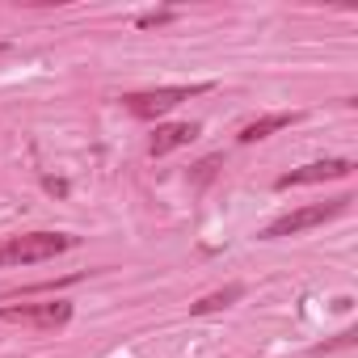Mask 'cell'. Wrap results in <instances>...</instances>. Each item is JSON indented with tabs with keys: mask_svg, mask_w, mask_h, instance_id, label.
<instances>
[{
	"mask_svg": "<svg viewBox=\"0 0 358 358\" xmlns=\"http://www.w3.org/2000/svg\"><path fill=\"white\" fill-rule=\"evenodd\" d=\"M173 17H177L173 9H160V13H143V17H139L135 26H139V30H152V26H169Z\"/></svg>",
	"mask_w": 358,
	"mask_h": 358,
	"instance_id": "10",
	"label": "cell"
},
{
	"mask_svg": "<svg viewBox=\"0 0 358 358\" xmlns=\"http://www.w3.org/2000/svg\"><path fill=\"white\" fill-rule=\"evenodd\" d=\"M350 203H354V194H337V199H329V203H308V207H299V211H287V215H278L274 224H266L262 241H282V236H299V232H308V228H316V224H324V220L341 215V211H345Z\"/></svg>",
	"mask_w": 358,
	"mask_h": 358,
	"instance_id": "3",
	"label": "cell"
},
{
	"mask_svg": "<svg viewBox=\"0 0 358 358\" xmlns=\"http://www.w3.org/2000/svg\"><path fill=\"white\" fill-rule=\"evenodd\" d=\"M211 89H215L211 80H203V85H164V89H148V93H127L122 106L135 118H164L169 110H177L182 101H190L199 93H211Z\"/></svg>",
	"mask_w": 358,
	"mask_h": 358,
	"instance_id": "2",
	"label": "cell"
},
{
	"mask_svg": "<svg viewBox=\"0 0 358 358\" xmlns=\"http://www.w3.org/2000/svg\"><path fill=\"white\" fill-rule=\"evenodd\" d=\"M354 173V160H316V164H303V169H291L282 173L274 190H291V186H316V182H337V177H350Z\"/></svg>",
	"mask_w": 358,
	"mask_h": 358,
	"instance_id": "5",
	"label": "cell"
},
{
	"mask_svg": "<svg viewBox=\"0 0 358 358\" xmlns=\"http://www.w3.org/2000/svg\"><path fill=\"white\" fill-rule=\"evenodd\" d=\"M85 274H64V278H47V282H26V287H0V299H22V295H55L59 287H72V282H80Z\"/></svg>",
	"mask_w": 358,
	"mask_h": 358,
	"instance_id": "8",
	"label": "cell"
},
{
	"mask_svg": "<svg viewBox=\"0 0 358 358\" xmlns=\"http://www.w3.org/2000/svg\"><path fill=\"white\" fill-rule=\"evenodd\" d=\"M215 164H220V156H207V160H203V164H194V169H199V173H194V177H199V182H207V177H211V173H215Z\"/></svg>",
	"mask_w": 358,
	"mask_h": 358,
	"instance_id": "13",
	"label": "cell"
},
{
	"mask_svg": "<svg viewBox=\"0 0 358 358\" xmlns=\"http://www.w3.org/2000/svg\"><path fill=\"white\" fill-rule=\"evenodd\" d=\"M76 245V236L68 232H26V236H9L0 245V266H38L51 262L55 253H68Z\"/></svg>",
	"mask_w": 358,
	"mask_h": 358,
	"instance_id": "1",
	"label": "cell"
},
{
	"mask_svg": "<svg viewBox=\"0 0 358 358\" xmlns=\"http://www.w3.org/2000/svg\"><path fill=\"white\" fill-rule=\"evenodd\" d=\"M241 295H245V287H241V282H228L224 291H211V295H203L199 303H190V312H194V316H207V312H224V308H232Z\"/></svg>",
	"mask_w": 358,
	"mask_h": 358,
	"instance_id": "9",
	"label": "cell"
},
{
	"mask_svg": "<svg viewBox=\"0 0 358 358\" xmlns=\"http://www.w3.org/2000/svg\"><path fill=\"white\" fill-rule=\"evenodd\" d=\"M199 135H203L199 122H156V131H152V139H148V152H152V156H169V152H177V148L194 143Z\"/></svg>",
	"mask_w": 358,
	"mask_h": 358,
	"instance_id": "6",
	"label": "cell"
},
{
	"mask_svg": "<svg viewBox=\"0 0 358 358\" xmlns=\"http://www.w3.org/2000/svg\"><path fill=\"white\" fill-rule=\"evenodd\" d=\"M43 186H47V194H55V199L68 194V182H59V177H43Z\"/></svg>",
	"mask_w": 358,
	"mask_h": 358,
	"instance_id": "12",
	"label": "cell"
},
{
	"mask_svg": "<svg viewBox=\"0 0 358 358\" xmlns=\"http://www.w3.org/2000/svg\"><path fill=\"white\" fill-rule=\"evenodd\" d=\"M72 320V303L68 299H51V303H9L0 308V324H30L38 333L64 329Z\"/></svg>",
	"mask_w": 358,
	"mask_h": 358,
	"instance_id": "4",
	"label": "cell"
},
{
	"mask_svg": "<svg viewBox=\"0 0 358 358\" xmlns=\"http://www.w3.org/2000/svg\"><path fill=\"white\" fill-rule=\"evenodd\" d=\"M354 341H358V333H354V329H345L337 341H324V345H316L312 354H329V350H341V345H354Z\"/></svg>",
	"mask_w": 358,
	"mask_h": 358,
	"instance_id": "11",
	"label": "cell"
},
{
	"mask_svg": "<svg viewBox=\"0 0 358 358\" xmlns=\"http://www.w3.org/2000/svg\"><path fill=\"white\" fill-rule=\"evenodd\" d=\"M299 122V114L291 110V114H266V118H253V122H245L241 127V143H257V139H266V135H274V131H287V127H295Z\"/></svg>",
	"mask_w": 358,
	"mask_h": 358,
	"instance_id": "7",
	"label": "cell"
}]
</instances>
